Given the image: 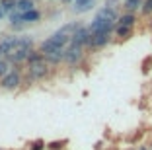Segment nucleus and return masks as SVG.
<instances>
[{
  "instance_id": "nucleus-1",
  "label": "nucleus",
  "mask_w": 152,
  "mask_h": 150,
  "mask_svg": "<svg viewBox=\"0 0 152 150\" xmlns=\"http://www.w3.org/2000/svg\"><path fill=\"white\" fill-rule=\"evenodd\" d=\"M31 51H33V39H31V37H20L18 45H16V47H14L4 59L10 62V64L27 62V57H29V53H31Z\"/></svg>"
},
{
  "instance_id": "nucleus-2",
  "label": "nucleus",
  "mask_w": 152,
  "mask_h": 150,
  "mask_svg": "<svg viewBox=\"0 0 152 150\" xmlns=\"http://www.w3.org/2000/svg\"><path fill=\"white\" fill-rule=\"evenodd\" d=\"M68 43H70V37L64 35V33H61V31H55L53 35L47 37V39L39 45V51H41V55H49V53H55V51L66 49Z\"/></svg>"
},
{
  "instance_id": "nucleus-3",
  "label": "nucleus",
  "mask_w": 152,
  "mask_h": 150,
  "mask_svg": "<svg viewBox=\"0 0 152 150\" xmlns=\"http://www.w3.org/2000/svg\"><path fill=\"white\" fill-rule=\"evenodd\" d=\"M51 68H53V66H51L49 62L45 61V57H41V59H37V61H33V62H27L26 72H27V78H29V80L37 82V80L49 78Z\"/></svg>"
},
{
  "instance_id": "nucleus-4",
  "label": "nucleus",
  "mask_w": 152,
  "mask_h": 150,
  "mask_svg": "<svg viewBox=\"0 0 152 150\" xmlns=\"http://www.w3.org/2000/svg\"><path fill=\"white\" fill-rule=\"evenodd\" d=\"M82 59H84V47H78V45L68 43V47L64 49V64L76 66V64L82 62Z\"/></svg>"
},
{
  "instance_id": "nucleus-5",
  "label": "nucleus",
  "mask_w": 152,
  "mask_h": 150,
  "mask_svg": "<svg viewBox=\"0 0 152 150\" xmlns=\"http://www.w3.org/2000/svg\"><path fill=\"white\" fill-rule=\"evenodd\" d=\"M22 86V72L20 70H10L4 78H0V88L6 92H14Z\"/></svg>"
},
{
  "instance_id": "nucleus-6",
  "label": "nucleus",
  "mask_w": 152,
  "mask_h": 150,
  "mask_svg": "<svg viewBox=\"0 0 152 150\" xmlns=\"http://www.w3.org/2000/svg\"><path fill=\"white\" fill-rule=\"evenodd\" d=\"M90 37H92V33H90V27H88V26H82L80 29H78L74 35H72L70 43H72V45H78V47H88Z\"/></svg>"
},
{
  "instance_id": "nucleus-7",
  "label": "nucleus",
  "mask_w": 152,
  "mask_h": 150,
  "mask_svg": "<svg viewBox=\"0 0 152 150\" xmlns=\"http://www.w3.org/2000/svg\"><path fill=\"white\" fill-rule=\"evenodd\" d=\"M109 41H111V33H92L88 47L90 49H103Z\"/></svg>"
},
{
  "instance_id": "nucleus-8",
  "label": "nucleus",
  "mask_w": 152,
  "mask_h": 150,
  "mask_svg": "<svg viewBox=\"0 0 152 150\" xmlns=\"http://www.w3.org/2000/svg\"><path fill=\"white\" fill-rule=\"evenodd\" d=\"M96 20H102V22H109V23H117V20H119V14H117V10L103 6V8L99 10L98 14H96Z\"/></svg>"
},
{
  "instance_id": "nucleus-9",
  "label": "nucleus",
  "mask_w": 152,
  "mask_h": 150,
  "mask_svg": "<svg viewBox=\"0 0 152 150\" xmlns=\"http://www.w3.org/2000/svg\"><path fill=\"white\" fill-rule=\"evenodd\" d=\"M18 41H20V37H16V35L2 39V41H0V55H2V57H6V55H8L10 51L16 47V45H18Z\"/></svg>"
},
{
  "instance_id": "nucleus-10",
  "label": "nucleus",
  "mask_w": 152,
  "mask_h": 150,
  "mask_svg": "<svg viewBox=\"0 0 152 150\" xmlns=\"http://www.w3.org/2000/svg\"><path fill=\"white\" fill-rule=\"evenodd\" d=\"M134 23H137V14H127V12H123L119 16V20H117V26L131 27V29H134Z\"/></svg>"
},
{
  "instance_id": "nucleus-11",
  "label": "nucleus",
  "mask_w": 152,
  "mask_h": 150,
  "mask_svg": "<svg viewBox=\"0 0 152 150\" xmlns=\"http://www.w3.org/2000/svg\"><path fill=\"white\" fill-rule=\"evenodd\" d=\"M142 8V0H123V12L127 14H137Z\"/></svg>"
},
{
  "instance_id": "nucleus-12",
  "label": "nucleus",
  "mask_w": 152,
  "mask_h": 150,
  "mask_svg": "<svg viewBox=\"0 0 152 150\" xmlns=\"http://www.w3.org/2000/svg\"><path fill=\"white\" fill-rule=\"evenodd\" d=\"M80 27H82L80 22H68V23H64V26L61 27L58 31H61V33H64V35H68V37L72 39V35H74V33L80 29Z\"/></svg>"
},
{
  "instance_id": "nucleus-13",
  "label": "nucleus",
  "mask_w": 152,
  "mask_h": 150,
  "mask_svg": "<svg viewBox=\"0 0 152 150\" xmlns=\"http://www.w3.org/2000/svg\"><path fill=\"white\" fill-rule=\"evenodd\" d=\"M22 16V22L23 23H35V22H39L41 20V12L39 10H29V12H26V14H20Z\"/></svg>"
},
{
  "instance_id": "nucleus-14",
  "label": "nucleus",
  "mask_w": 152,
  "mask_h": 150,
  "mask_svg": "<svg viewBox=\"0 0 152 150\" xmlns=\"http://www.w3.org/2000/svg\"><path fill=\"white\" fill-rule=\"evenodd\" d=\"M133 31H134V29H131V27H123V26H117L113 33H115V35L119 37V39L127 41V39H131V37H133Z\"/></svg>"
},
{
  "instance_id": "nucleus-15",
  "label": "nucleus",
  "mask_w": 152,
  "mask_h": 150,
  "mask_svg": "<svg viewBox=\"0 0 152 150\" xmlns=\"http://www.w3.org/2000/svg\"><path fill=\"white\" fill-rule=\"evenodd\" d=\"M72 6H74L76 12H86V10H90L94 6V0H74Z\"/></svg>"
},
{
  "instance_id": "nucleus-16",
  "label": "nucleus",
  "mask_w": 152,
  "mask_h": 150,
  "mask_svg": "<svg viewBox=\"0 0 152 150\" xmlns=\"http://www.w3.org/2000/svg\"><path fill=\"white\" fill-rule=\"evenodd\" d=\"M29 10H35V2H33V0H26V2L16 4V12L18 14H26V12H29Z\"/></svg>"
},
{
  "instance_id": "nucleus-17",
  "label": "nucleus",
  "mask_w": 152,
  "mask_h": 150,
  "mask_svg": "<svg viewBox=\"0 0 152 150\" xmlns=\"http://www.w3.org/2000/svg\"><path fill=\"white\" fill-rule=\"evenodd\" d=\"M0 8L4 10V14H14L16 12V2L14 0H0Z\"/></svg>"
},
{
  "instance_id": "nucleus-18",
  "label": "nucleus",
  "mask_w": 152,
  "mask_h": 150,
  "mask_svg": "<svg viewBox=\"0 0 152 150\" xmlns=\"http://www.w3.org/2000/svg\"><path fill=\"white\" fill-rule=\"evenodd\" d=\"M10 66H12V64H10V62H8V61H6V59H4V57L0 59V78H4V76H6V74H8V72H10V70H12V68H10Z\"/></svg>"
},
{
  "instance_id": "nucleus-19",
  "label": "nucleus",
  "mask_w": 152,
  "mask_h": 150,
  "mask_svg": "<svg viewBox=\"0 0 152 150\" xmlns=\"http://www.w3.org/2000/svg\"><path fill=\"white\" fill-rule=\"evenodd\" d=\"M140 12H142V16H152V0H142Z\"/></svg>"
},
{
  "instance_id": "nucleus-20",
  "label": "nucleus",
  "mask_w": 152,
  "mask_h": 150,
  "mask_svg": "<svg viewBox=\"0 0 152 150\" xmlns=\"http://www.w3.org/2000/svg\"><path fill=\"white\" fill-rule=\"evenodd\" d=\"M43 148H45V142H43V140L31 142V150H43Z\"/></svg>"
},
{
  "instance_id": "nucleus-21",
  "label": "nucleus",
  "mask_w": 152,
  "mask_h": 150,
  "mask_svg": "<svg viewBox=\"0 0 152 150\" xmlns=\"http://www.w3.org/2000/svg\"><path fill=\"white\" fill-rule=\"evenodd\" d=\"M4 16H6V14H4V10H2V8H0V20H2V18H4Z\"/></svg>"
},
{
  "instance_id": "nucleus-22",
  "label": "nucleus",
  "mask_w": 152,
  "mask_h": 150,
  "mask_svg": "<svg viewBox=\"0 0 152 150\" xmlns=\"http://www.w3.org/2000/svg\"><path fill=\"white\" fill-rule=\"evenodd\" d=\"M14 2H16V4H20V2H26V0H14Z\"/></svg>"
},
{
  "instance_id": "nucleus-23",
  "label": "nucleus",
  "mask_w": 152,
  "mask_h": 150,
  "mask_svg": "<svg viewBox=\"0 0 152 150\" xmlns=\"http://www.w3.org/2000/svg\"><path fill=\"white\" fill-rule=\"evenodd\" d=\"M63 2H66V4H68V2H74V0H63Z\"/></svg>"
},
{
  "instance_id": "nucleus-24",
  "label": "nucleus",
  "mask_w": 152,
  "mask_h": 150,
  "mask_svg": "<svg viewBox=\"0 0 152 150\" xmlns=\"http://www.w3.org/2000/svg\"><path fill=\"white\" fill-rule=\"evenodd\" d=\"M139 150H146V148H144V146H139Z\"/></svg>"
},
{
  "instance_id": "nucleus-25",
  "label": "nucleus",
  "mask_w": 152,
  "mask_h": 150,
  "mask_svg": "<svg viewBox=\"0 0 152 150\" xmlns=\"http://www.w3.org/2000/svg\"><path fill=\"white\" fill-rule=\"evenodd\" d=\"M127 150H134V148H127Z\"/></svg>"
},
{
  "instance_id": "nucleus-26",
  "label": "nucleus",
  "mask_w": 152,
  "mask_h": 150,
  "mask_svg": "<svg viewBox=\"0 0 152 150\" xmlns=\"http://www.w3.org/2000/svg\"><path fill=\"white\" fill-rule=\"evenodd\" d=\"M150 150H152V144H150Z\"/></svg>"
},
{
  "instance_id": "nucleus-27",
  "label": "nucleus",
  "mask_w": 152,
  "mask_h": 150,
  "mask_svg": "<svg viewBox=\"0 0 152 150\" xmlns=\"http://www.w3.org/2000/svg\"><path fill=\"white\" fill-rule=\"evenodd\" d=\"M0 59H2V55H0Z\"/></svg>"
},
{
  "instance_id": "nucleus-28",
  "label": "nucleus",
  "mask_w": 152,
  "mask_h": 150,
  "mask_svg": "<svg viewBox=\"0 0 152 150\" xmlns=\"http://www.w3.org/2000/svg\"><path fill=\"white\" fill-rule=\"evenodd\" d=\"M150 27H152V23H150Z\"/></svg>"
}]
</instances>
